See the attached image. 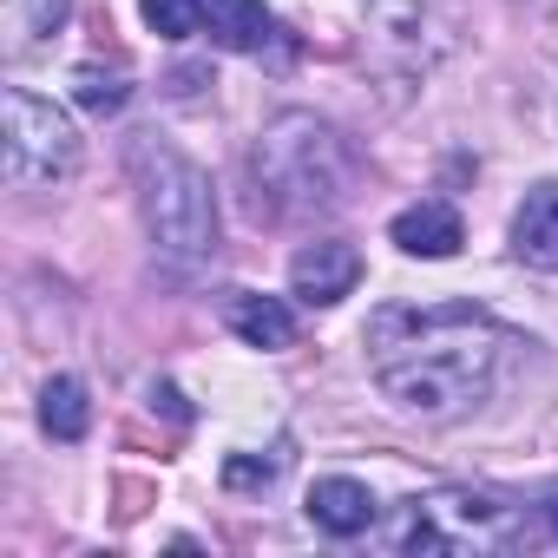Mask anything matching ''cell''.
I'll return each mask as SVG.
<instances>
[{"mask_svg": "<svg viewBox=\"0 0 558 558\" xmlns=\"http://www.w3.org/2000/svg\"><path fill=\"white\" fill-rule=\"evenodd\" d=\"M499 323L480 316L473 303H447V310H381L368 323V355H375V388L421 421H447L466 414L473 401H486L493 375H499Z\"/></svg>", "mask_w": 558, "mask_h": 558, "instance_id": "obj_1", "label": "cell"}, {"mask_svg": "<svg viewBox=\"0 0 558 558\" xmlns=\"http://www.w3.org/2000/svg\"><path fill=\"white\" fill-rule=\"evenodd\" d=\"M256 204L269 197L276 217L290 210H336L349 204V184H355V151L336 125H323L316 112H283L263 138H256Z\"/></svg>", "mask_w": 558, "mask_h": 558, "instance_id": "obj_2", "label": "cell"}, {"mask_svg": "<svg viewBox=\"0 0 558 558\" xmlns=\"http://www.w3.org/2000/svg\"><path fill=\"white\" fill-rule=\"evenodd\" d=\"M132 184H138V217L165 256L197 263L217 250V197H210V178L184 151L145 138L132 151Z\"/></svg>", "mask_w": 558, "mask_h": 558, "instance_id": "obj_3", "label": "cell"}, {"mask_svg": "<svg viewBox=\"0 0 558 558\" xmlns=\"http://www.w3.org/2000/svg\"><path fill=\"white\" fill-rule=\"evenodd\" d=\"M8 178L27 191H60L80 171V132L53 99H34L27 86H8Z\"/></svg>", "mask_w": 558, "mask_h": 558, "instance_id": "obj_4", "label": "cell"}, {"mask_svg": "<svg viewBox=\"0 0 558 558\" xmlns=\"http://www.w3.org/2000/svg\"><path fill=\"white\" fill-rule=\"evenodd\" d=\"M362 283V250L342 243V236H323V243H303L296 263H290V290L310 303V310H329L342 296H355Z\"/></svg>", "mask_w": 558, "mask_h": 558, "instance_id": "obj_5", "label": "cell"}, {"mask_svg": "<svg viewBox=\"0 0 558 558\" xmlns=\"http://www.w3.org/2000/svg\"><path fill=\"white\" fill-rule=\"evenodd\" d=\"M388 236H395V250L440 263V256H460V243H466V223H460V210H453L447 197H421V204H408V210L388 223Z\"/></svg>", "mask_w": 558, "mask_h": 558, "instance_id": "obj_6", "label": "cell"}, {"mask_svg": "<svg viewBox=\"0 0 558 558\" xmlns=\"http://www.w3.org/2000/svg\"><path fill=\"white\" fill-rule=\"evenodd\" d=\"M310 519L329 532V538H355V532H368L375 525V493L362 486V480H316L310 486Z\"/></svg>", "mask_w": 558, "mask_h": 558, "instance_id": "obj_7", "label": "cell"}, {"mask_svg": "<svg viewBox=\"0 0 558 558\" xmlns=\"http://www.w3.org/2000/svg\"><path fill=\"white\" fill-rule=\"evenodd\" d=\"M512 250L532 269H558V184H532L512 217Z\"/></svg>", "mask_w": 558, "mask_h": 558, "instance_id": "obj_8", "label": "cell"}, {"mask_svg": "<svg viewBox=\"0 0 558 558\" xmlns=\"http://www.w3.org/2000/svg\"><path fill=\"white\" fill-rule=\"evenodd\" d=\"M223 323H230L250 349H290V342H296V316L276 303V296H230Z\"/></svg>", "mask_w": 558, "mask_h": 558, "instance_id": "obj_9", "label": "cell"}, {"mask_svg": "<svg viewBox=\"0 0 558 558\" xmlns=\"http://www.w3.org/2000/svg\"><path fill=\"white\" fill-rule=\"evenodd\" d=\"M210 40L223 53H256L269 40V14H263V0H210V14H204Z\"/></svg>", "mask_w": 558, "mask_h": 558, "instance_id": "obj_10", "label": "cell"}, {"mask_svg": "<svg viewBox=\"0 0 558 558\" xmlns=\"http://www.w3.org/2000/svg\"><path fill=\"white\" fill-rule=\"evenodd\" d=\"M40 427H47L53 440H80V434L93 427V408H86V388H80L73 375H53V381L40 388Z\"/></svg>", "mask_w": 558, "mask_h": 558, "instance_id": "obj_11", "label": "cell"}, {"mask_svg": "<svg viewBox=\"0 0 558 558\" xmlns=\"http://www.w3.org/2000/svg\"><path fill=\"white\" fill-rule=\"evenodd\" d=\"M0 14H8V47L27 53L66 21V0H0Z\"/></svg>", "mask_w": 558, "mask_h": 558, "instance_id": "obj_12", "label": "cell"}, {"mask_svg": "<svg viewBox=\"0 0 558 558\" xmlns=\"http://www.w3.org/2000/svg\"><path fill=\"white\" fill-rule=\"evenodd\" d=\"M138 14H145V27L151 34H165V40H191V34H204V0H138Z\"/></svg>", "mask_w": 558, "mask_h": 558, "instance_id": "obj_13", "label": "cell"}, {"mask_svg": "<svg viewBox=\"0 0 558 558\" xmlns=\"http://www.w3.org/2000/svg\"><path fill=\"white\" fill-rule=\"evenodd\" d=\"M80 106L86 112H119L125 106V86L119 80H99V73H80Z\"/></svg>", "mask_w": 558, "mask_h": 558, "instance_id": "obj_14", "label": "cell"}]
</instances>
